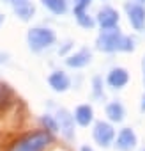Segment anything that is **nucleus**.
Segmentation results:
<instances>
[{
  "instance_id": "obj_10",
  "label": "nucleus",
  "mask_w": 145,
  "mask_h": 151,
  "mask_svg": "<svg viewBox=\"0 0 145 151\" xmlns=\"http://www.w3.org/2000/svg\"><path fill=\"white\" fill-rule=\"evenodd\" d=\"M129 82V73L124 68H113L108 75V86L113 89H122Z\"/></svg>"
},
{
  "instance_id": "obj_18",
  "label": "nucleus",
  "mask_w": 145,
  "mask_h": 151,
  "mask_svg": "<svg viewBox=\"0 0 145 151\" xmlns=\"http://www.w3.org/2000/svg\"><path fill=\"white\" fill-rule=\"evenodd\" d=\"M90 4V0H76L75 4V11H85V7Z\"/></svg>"
},
{
  "instance_id": "obj_8",
  "label": "nucleus",
  "mask_w": 145,
  "mask_h": 151,
  "mask_svg": "<svg viewBox=\"0 0 145 151\" xmlns=\"http://www.w3.org/2000/svg\"><path fill=\"white\" fill-rule=\"evenodd\" d=\"M97 23L101 25L103 30L115 29L117 23H119V13L113 7H103L99 11V14H97Z\"/></svg>"
},
{
  "instance_id": "obj_15",
  "label": "nucleus",
  "mask_w": 145,
  "mask_h": 151,
  "mask_svg": "<svg viewBox=\"0 0 145 151\" xmlns=\"http://www.w3.org/2000/svg\"><path fill=\"white\" fill-rule=\"evenodd\" d=\"M14 11H16V14L23 20V22H27V20H30L32 18V14H34V6L30 4V2H27V4H23V6H18V7H14Z\"/></svg>"
},
{
  "instance_id": "obj_26",
  "label": "nucleus",
  "mask_w": 145,
  "mask_h": 151,
  "mask_svg": "<svg viewBox=\"0 0 145 151\" xmlns=\"http://www.w3.org/2000/svg\"><path fill=\"white\" fill-rule=\"evenodd\" d=\"M143 151H145V149H143Z\"/></svg>"
},
{
  "instance_id": "obj_27",
  "label": "nucleus",
  "mask_w": 145,
  "mask_h": 151,
  "mask_svg": "<svg viewBox=\"0 0 145 151\" xmlns=\"http://www.w3.org/2000/svg\"><path fill=\"white\" fill-rule=\"evenodd\" d=\"M143 71H145V69H143Z\"/></svg>"
},
{
  "instance_id": "obj_22",
  "label": "nucleus",
  "mask_w": 145,
  "mask_h": 151,
  "mask_svg": "<svg viewBox=\"0 0 145 151\" xmlns=\"http://www.w3.org/2000/svg\"><path fill=\"white\" fill-rule=\"evenodd\" d=\"M2 23H4V14L0 13V27H2Z\"/></svg>"
},
{
  "instance_id": "obj_14",
  "label": "nucleus",
  "mask_w": 145,
  "mask_h": 151,
  "mask_svg": "<svg viewBox=\"0 0 145 151\" xmlns=\"http://www.w3.org/2000/svg\"><path fill=\"white\" fill-rule=\"evenodd\" d=\"M43 6L46 9H50L53 14H64L67 11V4L65 0H41Z\"/></svg>"
},
{
  "instance_id": "obj_9",
  "label": "nucleus",
  "mask_w": 145,
  "mask_h": 151,
  "mask_svg": "<svg viewBox=\"0 0 145 151\" xmlns=\"http://www.w3.org/2000/svg\"><path fill=\"white\" fill-rule=\"evenodd\" d=\"M48 84L53 91L57 93H64L71 87V78L67 77V75L64 71H53L50 77H48Z\"/></svg>"
},
{
  "instance_id": "obj_11",
  "label": "nucleus",
  "mask_w": 145,
  "mask_h": 151,
  "mask_svg": "<svg viewBox=\"0 0 145 151\" xmlns=\"http://www.w3.org/2000/svg\"><path fill=\"white\" fill-rule=\"evenodd\" d=\"M72 117H75V121L80 126H89L94 121V110H92L90 105H80V107H76Z\"/></svg>"
},
{
  "instance_id": "obj_20",
  "label": "nucleus",
  "mask_w": 145,
  "mask_h": 151,
  "mask_svg": "<svg viewBox=\"0 0 145 151\" xmlns=\"http://www.w3.org/2000/svg\"><path fill=\"white\" fill-rule=\"evenodd\" d=\"M140 109H141V112H145V94H143V98H141V107H140Z\"/></svg>"
},
{
  "instance_id": "obj_17",
  "label": "nucleus",
  "mask_w": 145,
  "mask_h": 151,
  "mask_svg": "<svg viewBox=\"0 0 145 151\" xmlns=\"http://www.w3.org/2000/svg\"><path fill=\"white\" fill-rule=\"evenodd\" d=\"M43 124L46 126V130L48 132H51V133H55V132H58V124H57V119H53L50 114H46V116H43Z\"/></svg>"
},
{
  "instance_id": "obj_5",
  "label": "nucleus",
  "mask_w": 145,
  "mask_h": 151,
  "mask_svg": "<svg viewBox=\"0 0 145 151\" xmlns=\"http://www.w3.org/2000/svg\"><path fill=\"white\" fill-rule=\"evenodd\" d=\"M57 124L62 132V135L67 139V140H72L75 139V117H72L65 109H60L57 112Z\"/></svg>"
},
{
  "instance_id": "obj_13",
  "label": "nucleus",
  "mask_w": 145,
  "mask_h": 151,
  "mask_svg": "<svg viewBox=\"0 0 145 151\" xmlns=\"http://www.w3.org/2000/svg\"><path fill=\"white\" fill-rule=\"evenodd\" d=\"M106 116H108V119L113 121V123H122V121H124V116H126V110H124L122 103L112 101L110 105H106Z\"/></svg>"
},
{
  "instance_id": "obj_1",
  "label": "nucleus",
  "mask_w": 145,
  "mask_h": 151,
  "mask_svg": "<svg viewBox=\"0 0 145 151\" xmlns=\"http://www.w3.org/2000/svg\"><path fill=\"white\" fill-rule=\"evenodd\" d=\"M97 50L101 52H133L134 43L131 37L119 32V29H108L103 30V34L97 37Z\"/></svg>"
},
{
  "instance_id": "obj_7",
  "label": "nucleus",
  "mask_w": 145,
  "mask_h": 151,
  "mask_svg": "<svg viewBox=\"0 0 145 151\" xmlns=\"http://www.w3.org/2000/svg\"><path fill=\"white\" fill-rule=\"evenodd\" d=\"M126 11H127V16H129V23L136 30H141L145 27V7L133 2V4L126 6Z\"/></svg>"
},
{
  "instance_id": "obj_3",
  "label": "nucleus",
  "mask_w": 145,
  "mask_h": 151,
  "mask_svg": "<svg viewBox=\"0 0 145 151\" xmlns=\"http://www.w3.org/2000/svg\"><path fill=\"white\" fill-rule=\"evenodd\" d=\"M48 144H50V133L36 132V133L27 135L25 139H21L13 147V151H43Z\"/></svg>"
},
{
  "instance_id": "obj_16",
  "label": "nucleus",
  "mask_w": 145,
  "mask_h": 151,
  "mask_svg": "<svg viewBox=\"0 0 145 151\" xmlns=\"http://www.w3.org/2000/svg\"><path fill=\"white\" fill-rule=\"evenodd\" d=\"M75 14H76V20H78V23H80L82 27H85V29H92V27L96 25V22H94L90 16H87L85 11H75Z\"/></svg>"
},
{
  "instance_id": "obj_21",
  "label": "nucleus",
  "mask_w": 145,
  "mask_h": 151,
  "mask_svg": "<svg viewBox=\"0 0 145 151\" xmlns=\"http://www.w3.org/2000/svg\"><path fill=\"white\" fill-rule=\"evenodd\" d=\"M82 151H94V149H92V147H89V146H83V147H82Z\"/></svg>"
},
{
  "instance_id": "obj_12",
  "label": "nucleus",
  "mask_w": 145,
  "mask_h": 151,
  "mask_svg": "<svg viewBox=\"0 0 145 151\" xmlns=\"http://www.w3.org/2000/svg\"><path fill=\"white\" fill-rule=\"evenodd\" d=\"M90 59H92V55H90L89 50H80V52H76V53L69 55V57L65 59V64H67L69 68H83V66H87V64L90 62Z\"/></svg>"
},
{
  "instance_id": "obj_19",
  "label": "nucleus",
  "mask_w": 145,
  "mask_h": 151,
  "mask_svg": "<svg viewBox=\"0 0 145 151\" xmlns=\"http://www.w3.org/2000/svg\"><path fill=\"white\" fill-rule=\"evenodd\" d=\"M99 84H101V80L99 78H94V86H96V96H101V87H99Z\"/></svg>"
},
{
  "instance_id": "obj_6",
  "label": "nucleus",
  "mask_w": 145,
  "mask_h": 151,
  "mask_svg": "<svg viewBox=\"0 0 145 151\" xmlns=\"http://www.w3.org/2000/svg\"><path fill=\"white\" fill-rule=\"evenodd\" d=\"M136 144H138V139L131 128L120 130V133L117 135V140H115V147L119 151H133L136 147Z\"/></svg>"
},
{
  "instance_id": "obj_25",
  "label": "nucleus",
  "mask_w": 145,
  "mask_h": 151,
  "mask_svg": "<svg viewBox=\"0 0 145 151\" xmlns=\"http://www.w3.org/2000/svg\"><path fill=\"white\" fill-rule=\"evenodd\" d=\"M141 2H145V0H141Z\"/></svg>"
},
{
  "instance_id": "obj_24",
  "label": "nucleus",
  "mask_w": 145,
  "mask_h": 151,
  "mask_svg": "<svg viewBox=\"0 0 145 151\" xmlns=\"http://www.w3.org/2000/svg\"><path fill=\"white\" fill-rule=\"evenodd\" d=\"M143 69H145V59H143Z\"/></svg>"
},
{
  "instance_id": "obj_4",
  "label": "nucleus",
  "mask_w": 145,
  "mask_h": 151,
  "mask_svg": "<svg viewBox=\"0 0 145 151\" xmlns=\"http://www.w3.org/2000/svg\"><path fill=\"white\" fill-rule=\"evenodd\" d=\"M115 139V130L112 128V124L99 121L94 126V140L101 146V147H108Z\"/></svg>"
},
{
  "instance_id": "obj_2",
  "label": "nucleus",
  "mask_w": 145,
  "mask_h": 151,
  "mask_svg": "<svg viewBox=\"0 0 145 151\" xmlns=\"http://www.w3.org/2000/svg\"><path fill=\"white\" fill-rule=\"evenodd\" d=\"M57 36L51 29H44V27H36V29H30L28 34H27V41H28V46L32 52H41L48 46H51L55 43Z\"/></svg>"
},
{
  "instance_id": "obj_23",
  "label": "nucleus",
  "mask_w": 145,
  "mask_h": 151,
  "mask_svg": "<svg viewBox=\"0 0 145 151\" xmlns=\"http://www.w3.org/2000/svg\"><path fill=\"white\" fill-rule=\"evenodd\" d=\"M4 60H6V55H2V53H0V64H2Z\"/></svg>"
}]
</instances>
